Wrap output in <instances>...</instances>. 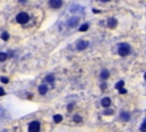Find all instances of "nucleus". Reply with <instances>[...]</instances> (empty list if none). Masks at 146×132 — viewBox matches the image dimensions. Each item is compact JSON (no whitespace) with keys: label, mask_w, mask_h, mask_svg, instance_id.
<instances>
[{"label":"nucleus","mask_w":146,"mask_h":132,"mask_svg":"<svg viewBox=\"0 0 146 132\" xmlns=\"http://www.w3.org/2000/svg\"><path fill=\"white\" fill-rule=\"evenodd\" d=\"M123 86H125V82L123 81H119L117 84H115V89H118V90H120V89H122Z\"/></svg>","instance_id":"nucleus-14"},{"label":"nucleus","mask_w":146,"mask_h":132,"mask_svg":"<svg viewBox=\"0 0 146 132\" xmlns=\"http://www.w3.org/2000/svg\"><path fill=\"white\" fill-rule=\"evenodd\" d=\"M111 99H110L109 97H105L102 99V106L103 107H110V105H111Z\"/></svg>","instance_id":"nucleus-7"},{"label":"nucleus","mask_w":146,"mask_h":132,"mask_svg":"<svg viewBox=\"0 0 146 132\" xmlns=\"http://www.w3.org/2000/svg\"><path fill=\"white\" fill-rule=\"evenodd\" d=\"M109 76H110V72L107 70H103L101 72V79L106 80V79H109Z\"/></svg>","instance_id":"nucleus-10"},{"label":"nucleus","mask_w":146,"mask_h":132,"mask_svg":"<svg viewBox=\"0 0 146 132\" xmlns=\"http://www.w3.org/2000/svg\"><path fill=\"white\" fill-rule=\"evenodd\" d=\"M68 26L70 27H74L76 25V24H78V18L76 17H73V18H71V20H68Z\"/></svg>","instance_id":"nucleus-9"},{"label":"nucleus","mask_w":146,"mask_h":132,"mask_svg":"<svg viewBox=\"0 0 146 132\" xmlns=\"http://www.w3.org/2000/svg\"><path fill=\"white\" fill-rule=\"evenodd\" d=\"M5 95V90L4 88H0V96H4Z\"/></svg>","instance_id":"nucleus-24"},{"label":"nucleus","mask_w":146,"mask_h":132,"mask_svg":"<svg viewBox=\"0 0 146 132\" xmlns=\"http://www.w3.org/2000/svg\"><path fill=\"white\" fill-rule=\"evenodd\" d=\"M102 89H106V83H103V84H102Z\"/></svg>","instance_id":"nucleus-25"},{"label":"nucleus","mask_w":146,"mask_h":132,"mask_svg":"<svg viewBox=\"0 0 146 132\" xmlns=\"http://www.w3.org/2000/svg\"><path fill=\"white\" fill-rule=\"evenodd\" d=\"M1 82H2V83H8L9 80H8L7 78H5V76H2V78H1Z\"/></svg>","instance_id":"nucleus-21"},{"label":"nucleus","mask_w":146,"mask_h":132,"mask_svg":"<svg viewBox=\"0 0 146 132\" xmlns=\"http://www.w3.org/2000/svg\"><path fill=\"white\" fill-rule=\"evenodd\" d=\"M120 117H121V120H122V121L127 122V121L130 120V114H129L128 112H122V113L120 114Z\"/></svg>","instance_id":"nucleus-8"},{"label":"nucleus","mask_w":146,"mask_h":132,"mask_svg":"<svg viewBox=\"0 0 146 132\" xmlns=\"http://www.w3.org/2000/svg\"><path fill=\"white\" fill-rule=\"evenodd\" d=\"M140 131L142 132H146V122H144L140 126Z\"/></svg>","instance_id":"nucleus-19"},{"label":"nucleus","mask_w":146,"mask_h":132,"mask_svg":"<svg viewBox=\"0 0 146 132\" xmlns=\"http://www.w3.org/2000/svg\"><path fill=\"white\" fill-rule=\"evenodd\" d=\"M145 80H146V73H145Z\"/></svg>","instance_id":"nucleus-27"},{"label":"nucleus","mask_w":146,"mask_h":132,"mask_svg":"<svg viewBox=\"0 0 146 132\" xmlns=\"http://www.w3.org/2000/svg\"><path fill=\"white\" fill-rule=\"evenodd\" d=\"M118 53L120 56H127V55L130 54V46L128 43H121V45H119Z\"/></svg>","instance_id":"nucleus-1"},{"label":"nucleus","mask_w":146,"mask_h":132,"mask_svg":"<svg viewBox=\"0 0 146 132\" xmlns=\"http://www.w3.org/2000/svg\"><path fill=\"white\" fill-rule=\"evenodd\" d=\"M88 46H89V42H88V41L80 40V41H78V43H76V49H78V50H83V49L88 48Z\"/></svg>","instance_id":"nucleus-4"},{"label":"nucleus","mask_w":146,"mask_h":132,"mask_svg":"<svg viewBox=\"0 0 146 132\" xmlns=\"http://www.w3.org/2000/svg\"><path fill=\"white\" fill-rule=\"evenodd\" d=\"M53 119H54V122L55 123H59L60 121L63 120V116H62V115H59V114H56V115H54Z\"/></svg>","instance_id":"nucleus-12"},{"label":"nucleus","mask_w":146,"mask_h":132,"mask_svg":"<svg viewBox=\"0 0 146 132\" xmlns=\"http://www.w3.org/2000/svg\"><path fill=\"white\" fill-rule=\"evenodd\" d=\"M119 92L121 93V95H125V93H127V90L122 88V89H120V90H119Z\"/></svg>","instance_id":"nucleus-22"},{"label":"nucleus","mask_w":146,"mask_h":132,"mask_svg":"<svg viewBox=\"0 0 146 132\" xmlns=\"http://www.w3.org/2000/svg\"><path fill=\"white\" fill-rule=\"evenodd\" d=\"M107 25H109L110 29H115L118 25V21L115 18H111V20H109V22H107Z\"/></svg>","instance_id":"nucleus-6"},{"label":"nucleus","mask_w":146,"mask_h":132,"mask_svg":"<svg viewBox=\"0 0 146 132\" xmlns=\"http://www.w3.org/2000/svg\"><path fill=\"white\" fill-rule=\"evenodd\" d=\"M101 1H104V2H106V1H110V0H101Z\"/></svg>","instance_id":"nucleus-26"},{"label":"nucleus","mask_w":146,"mask_h":132,"mask_svg":"<svg viewBox=\"0 0 146 132\" xmlns=\"http://www.w3.org/2000/svg\"><path fill=\"white\" fill-rule=\"evenodd\" d=\"M62 4H63L62 0H49V5H50V7L55 8V9L62 7Z\"/></svg>","instance_id":"nucleus-5"},{"label":"nucleus","mask_w":146,"mask_h":132,"mask_svg":"<svg viewBox=\"0 0 146 132\" xmlns=\"http://www.w3.org/2000/svg\"><path fill=\"white\" fill-rule=\"evenodd\" d=\"M6 58H7V55L5 54V53H1V54H0V62H5V60H6Z\"/></svg>","instance_id":"nucleus-17"},{"label":"nucleus","mask_w":146,"mask_h":132,"mask_svg":"<svg viewBox=\"0 0 146 132\" xmlns=\"http://www.w3.org/2000/svg\"><path fill=\"white\" fill-rule=\"evenodd\" d=\"M47 91H48V88H47L46 84H42V86L39 87V93L40 95H46Z\"/></svg>","instance_id":"nucleus-11"},{"label":"nucleus","mask_w":146,"mask_h":132,"mask_svg":"<svg viewBox=\"0 0 146 132\" xmlns=\"http://www.w3.org/2000/svg\"><path fill=\"white\" fill-rule=\"evenodd\" d=\"M72 108H73V104H70V105L67 106V111H68V112L72 111Z\"/></svg>","instance_id":"nucleus-23"},{"label":"nucleus","mask_w":146,"mask_h":132,"mask_svg":"<svg viewBox=\"0 0 146 132\" xmlns=\"http://www.w3.org/2000/svg\"><path fill=\"white\" fill-rule=\"evenodd\" d=\"M104 114H105V115H112L113 114V111H111V109H106V111L104 112Z\"/></svg>","instance_id":"nucleus-20"},{"label":"nucleus","mask_w":146,"mask_h":132,"mask_svg":"<svg viewBox=\"0 0 146 132\" xmlns=\"http://www.w3.org/2000/svg\"><path fill=\"white\" fill-rule=\"evenodd\" d=\"M88 29H89V25H88V24H83V25L80 26V30H79V31H81V32H86Z\"/></svg>","instance_id":"nucleus-15"},{"label":"nucleus","mask_w":146,"mask_h":132,"mask_svg":"<svg viewBox=\"0 0 146 132\" xmlns=\"http://www.w3.org/2000/svg\"><path fill=\"white\" fill-rule=\"evenodd\" d=\"M29 20H30V17L26 13H20L17 16H16V21H17V23H20V24H25L29 22Z\"/></svg>","instance_id":"nucleus-2"},{"label":"nucleus","mask_w":146,"mask_h":132,"mask_svg":"<svg viewBox=\"0 0 146 132\" xmlns=\"http://www.w3.org/2000/svg\"><path fill=\"white\" fill-rule=\"evenodd\" d=\"M1 39L4 40V41H7L8 39H9V34H8V32L4 31V32L1 33Z\"/></svg>","instance_id":"nucleus-13"},{"label":"nucleus","mask_w":146,"mask_h":132,"mask_svg":"<svg viewBox=\"0 0 146 132\" xmlns=\"http://www.w3.org/2000/svg\"><path fill=\"white\" fill-rule=\"evenodd\" d=\"M73 121L76 123H79L82 121V119H81V116H79V115H75V116H73Z\"/></svg>","instance_id":"nucleus-18"},{"label":"nucleus","mask_w":146,"mask_h":132,"mask_svg":"<svg viewBox=\"0 0 146 132\" xmlns=\"http://www.w3.org/2000/svg\"><path fill=\"white\" fill-rule=\"evenodd\" d=\"M54 75H48V76H46V82H48V83H51V82H54Z\"/></svg>","instance_id":"nucleus-16"},{"label":"nucleus","mask_w":146,"mask_h":132,"mask_svg":"<svg viewBox=\"0 0 146 132\" xmlns=\"http://www.w3.org/2000/svg\"><path fill=\"white\" fill-rule=\"evenodd\" d=\"M40 130V123L38 121H33L30 123L29 125V131L30 132H39Z\"/></svg>","instance_id":"nucleus-3"}]
</instances>
